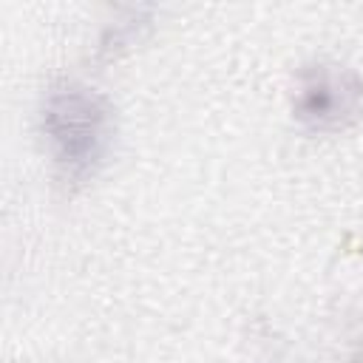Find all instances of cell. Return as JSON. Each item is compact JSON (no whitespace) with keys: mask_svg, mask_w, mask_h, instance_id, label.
Here are the masks:
<instances>
[{"mask_svg":"<svg viewBox=\"0 0 363 363\" xmlns=\"http://www.w3.org/2000/svg\"><path fill=\"white\" fill-rule=\"evenodd\" d=\"M40 130L60 182L74 190L105 164L116 139V111L96 88L79 79H57L43 96Z\"/></svg>","mask_w":363,"mask_h":363,"instance_id":"obj_1","label":"cell"},{"mask_svg":"<svg viewBox=\"0 0 363 363\" xmlns=\"http://www.w3.org/2000/svg\"><path fill=\"white\" fill-rule=\"evenodd\" d=\"M292 116L312 133H340L363 119V77L340 62L315 60L295 77Z\"/></svg>","mask_w":363,"mask_h":363,"instance_id":"obj_2","label":"cell"},{"mask_svg":"<svg viewBox=\"0 0 363 363\" xmlns=\"http://www.w3.org/2000/svg\"><path fill=\"white\" fill-rule=\"evenodd\" d=\"M357 363H363V352H360V354H357Z\"/></svg>","mask_w":363,"mask_h":363,"instance_id":"obj_3","label":"cell"}]
</instances>
